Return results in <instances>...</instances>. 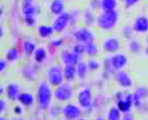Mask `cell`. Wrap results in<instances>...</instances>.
I'll use <instances>...</instances> for the list:
<instances>
[{
	"label": "cell",
	"instance_id": "obj_1",
	"mask_svg": "<svg viewBox=\"0 0 148 120\" xmlns=\"http://www.w3.org/2000/svg\"><path fill=\"white\" fill-rule=\"evenodd\" d=\"M119 15L116 10H103V12L97 17L96 23L100 28L105 30H109L113 28L117 25Z\"/></svg>",
	"mask_w": 148,
	"mask_h": 120
},
{
	"label": "cell",
	"instance_id": "obj_2",
	"mask_svg": "<svg viewBox=\"0 0 148 120\" xmlns=\"http://www.w3.org/2000/svg\"><path fill=\"white\" fill-rule=\"evenodd\" d=\"M37 97L39 105L42 109L46 110L50 107L52 103V91L50 88V83H47L46 81L41 82L38 87Z\"/></svg>",
	"mask_w": 148,
	"mask_h": 120
},
{
	"label": "cell",
	"instance_id": "obj_3",
	"mask_svg": "<svg viewBox=\"0 0 148 120\" xmlns=\"http://www.w3.org/2000/svg\"><path fill=\"white\" fill-rule=\"evenodd\" d=\"M47 78L50 85L54 87L61 85L63 83L64 79H65L63 74V69L59 65H53V66L49 67L47 71Z\"/></svg>",
	"mask_w": 148,
	"mask_h": 120
},
{
	"label": "cell",
	"instance_id": "obj_4",
	"mask_svg": "<svg viewBox=\"0 0 148 120\" xmlns=\"http://www.w3.org/2000/svg\"><path fill=\"white\" fill-rule=\"evenodd\" d=\"M117 99V107L122 112L126 114L131 111L133 104V94L125 93V92H119L116 94Z\"/></svg>",
	"mask_w": 148,
	"mask_h": 120
},
{
	"label": "cell",
	"instance_id": "obj_5",
	"mask_svg": "<svg viewBox=\"0 0 148 120\" xmlns=\"http://www.w3.org/2000/svg\"><path fill=\"white\" fill-rule=\"evenodd\" d=\"M53 94L57 100L61 101V102H65V101L72 99V97L74 96V90L69 84L62 83L61 85L57 86Z\"/></svg>",
	"mask_w": 148,
	"mask_h": 120
},
{
	"label": "cell",
	"instance_id": "obj_6",
	"mask_svg": "<svg viewBox=\"0 0 148 120\" xmlns=\"http://www.w3.org/2000/svg\"><path fill=\"white\" fill-rule=\"evenodd\" d=\"M73 37L77 42L81 43H89L95 41V34L87 28H79L73 32Z\"/></svg>",
	"mask_w": 148,
	"mask_h": 120
},
{
	"label": "cell",
	"instance_id": "obj_7",
	"mask_svg": "<svg viewBox=\"0 0 148 120\" xmlns=\"http://www.w3.org/2000/svg\"><path fill=\"white\" fill-rule=\"evenodd\" d=\"M77 101L79 106L83 109L88 110L92 107V94L90 88H84L79 91L77 94Z\"/></svg>",
	"mask_w": 148,
	"mask_h": 120
},
{
	"label": "cell",
	"instance_id": "obj_8",
	"mask_svg": "<svg viewBox=\"0 0 148 120\" xmlns=\"http://www.w3.org/2000/svg\"><path fill=\"white\" fill-rule=\"evenodd\" d=\"M70 19V15L67 12H62L60 15H58V17L52 24V27L55 32H61L65 30L68 24H69Z\"/></svg>",
	"mask_w": 148,
	"mask_h": 120
},
{
	"label": "cell",
	"instance_id": "obj_9",
	"mask_svg": "<svg viewBox=\"0 0 148 120\" xmlns=\"http://www.w3.org/2000/svg\"><path fill=\"white\" fill-rule=\"evenodd\" d=\"M110 63L116 71L123 70L128 63V58L124 53H116L111 58H110Z\"/></svg>",
	"mask_w": 148,
	"mask_h": 120
},
{
	"label": "cell",
	"instance_id": "obj_10",
	"mask_svg": "<svg viewBox=\"0 0 148 120\" xmlns=\"http://www.w3.org/2000/svg\"><path fill=\"white\" fill-rule=\"evenodd\" d=\"M115 79L119 86L123 87V88H129L133 84V79L130 74L124 70L117 71V73L115 74Z\"/></svg>",
	"mask_w": 148,
	"mask_h": 120
},
{
	"label": "cell",
	"instance_id": "obj_11",
	"mask_svg": "<svg viewBox=\"0 0 148 120\" xmlns=\"http://www.w3.org/2000/svg\"><path fill=\"white\" fill-rule=\"evenodd\" d=\"M60 59L65 65H77L78 61H80V55L75 53L74 50H63L60 53Z\"/></svg>",
	"mask_w": 148,
	"mask_h": 120
},
{
	"label": "cell",
	"instance_id": "obj_12",
	"mask_svg": "<svg viewBox=\"0 0 148 120\" xmlns=\"http://www.w3.org/2000/svg\"><path fill=\"white\" fill-rule=\"evenodd\" d=\"M62 114L67 119H77L81 115V109L75 104H67L62 109Z\"/></svg>",
	"mask_w": 148,
	"mask_h": 120
},
{
	"label": "cell",
	"instance_id": "obj_13",
	"mask_svg": "<svg viewBox=\"0 0 148 120\" xmlns=\"http://www.w3.org/2000/svg\"><path fill=\"white\" fill-rule=\"evenodd\" d=\"M133 30L139 34H145L148 32V18L144 15L136 17L133 24Z\"/></svg>",
	"mask_w": 148,
	"mask_h": 120
},
{
	"label": "cell",
	"instance_id": "obj_14",
	"mask_svg": "<svg viewBox=\"0 0 148 120\" xmlns=\"http://www.w3.org/2000/svg\"><path fill=\"white\" fill-rule=\"evenodd\" d=\"M120 48V42L117 38H108L103 42V49L108 53H116Z\"/></svg>",
	"mask_w": 148,
	"mask_h": 120
},
{
	"label": "cell",
	"instance_id": "obj_15",
	"mask_svg": "<svg viewBox=\"0 0 148 120\" xmlns=\"http://www.w3.org/2000/svg\"><path fill=\"white\" fill-rule=\"evenodd\" d=\"M6 94H7V97L12 100V101H14V100H18L19 99L20 94H21V88L18 83H15V82H12L10 83L6 86Z\"/></svg>",
	"mask_w": 148,
	"mask_h": 120
},
{
	"label": "cell",
	"instance_id": "obj_16",
	"mask_svg": "<svg viewBox=\"0 0 148 120\" xmlns=\"http://www.w3.org/2000/svg\"><path fill=\"white\" fill-rule=\"evenodd\" d=\"M64 8L65 6H64L63 0H53L49 6L50 12L57 16L64 12Z\"/></svg>",
	"mask_w": 148,
	"mask_h": 120
},
{
	"label": "cell",
	"instance_id": "obj_17",
	"mask_svg": "<svg viewBox=\"0 0 148 120\" xmlns=\"http://www.w3.org/2000/svg\"><path fill=\"white\" fill-rule=\"evenodd\" d=\"M38 35L42 39H46L51 37L54 33V28L52 26H46V25H40L37 28Z\"/></svg>",
	"mask_w": 148,
	"mask_h": 120
},
{
	"label": "cell",
	"instance_id": "obj_18",
	"mask_svg": "<svg viewBox=\"0 0 148 120\" xmlns=\"http://www.w3.org/2000/svg\"><path fill=\"white\" fill-rule=\"evenodd\" d=\"M77 66V78H79L80 79H84L87 77L88 71L90 70L88 63L84 61H79L78 63L75 65Z\"/></svg>",
	"mask_w": 148,
	"mask_h": 120
},
{
	"label": "cell",
	"instance_id": "obj_19",
	"mask_svg": "<svg viewBox=\"0 0 148 120\" xmlns=\"http://www.w3.org/2000/svg\"><path fill=\"white\" fill-rule=\"evenodd\" d=\"M63 74L66 81H73L77 77V66L72 64L65 65V68L63 69Z\"/></svg>",
	"mask_w": 148,
	"mask_h": 120
},
{
	"label": "cell",
	"instance_id": "obj_20",
	"mask_svg": "<svg viewBox=\"0 0 148 120\" xmlns=\"http://www.w3.org/2000/svg\"><path fill=\"white\" fill-rule=\"evenodd\" d=\"M18 101L20 102L21 105H23V106H31V105L34 104V101H35V99H34V96L30 93H21L19 99H18Z\"/></svg>",
	"mask_w": 148,
	"mask_h": 120
},
{
	"label": "cell",
	"instance_id": "obj_21",
	"mask_svg": "<svg viewBox=\"0 0 148 120\" xmlns=\"http://www.w3.org/2000/svg\"><path fill=\"white\" fill-rule=\"evenodd\" d=\"M20 58V52L16 47H10L6 51L5 59L9 61V63H14L19 60Z\"/></svg>",
	"mask_w": 148,
	"mask_h": 120
},
{
	"label": "cell",
	"instance_id": "obj_22",
	"mask_svg": "<svg viewBox=\"0 0 148 120\" xmlns=\"http://www.w3.org/2000/svg\"><path fill=\"white\" fill-rule=\"evenodd\" d=\"M22 12L24 16H35L36 12H37V9L32 2L25 1L22 6Z\"/></svg>",
	"mask_w": 148,
	"mask_h": 120
},
{
	"label": "cell",
	"instance_id": "obj_23",
	"mask_svg": "<svg viewBox=\"0 0 148 120\" xmlns=\"http://www.w3.org/2000/svg\"><path fill=\"white\" fill-rule=\"evenodd\" d=\"M36 50V43L32 40H25L23 42V51L27 56L33 55Z\"/></svg>",
	"mask_w": 148,
	"mask_h": 120
},
{
	"label": "cell",
	"instance_id": "obj_24",
	"mask_svg": "<svg viewBox=\"0 0 148 120\" xmlns=\"http://www.w3.org/2000/svg\"><path fill=\"white\" fill-rule=\"evenodd\" d=\"M46 56H47V53H46V50L44 47H39V48H36L35 52L33 54V58L36 63H42L46 59Z\"/></svg>",
	"mask_w": 148,
	"mask_h": 120
},
{
	"label": "cell",
	"instance_id": "obj_25",
	"mask_svg": "<svg viewBox=\"0 0 148 120\" xmlns=\"http://www.w3.org/2000/svg\"><path fill=\"white\" fill-rule=\"evenodd\" d=\"M117 7V0H101V8L103 10H113Z\"/></svg>",
	"mask_w": 148,
	"mask_h": 120
},
{
	"label": "cell",
	"instance_id": "obj_26",
	"mask_svg": "<svg viewBox=\"0 0 148 120\" xmlns=\"http://www.w3.org/2000/svg\"><path fill=\"white\" fill-rule=\"evenodd\" d=\"M98 53V48L95 43H85V54H87L90 57H95Z\"/></svg>",
	"mask_w": 148,
	"mask_h": 120
},
{
	"label": "cell",
	"instance_id": "obj_27",
	"mask_svg": "<svg viewBox=\"0 0 148 120\" xmlns=\"http://www.w3.org/2000/svg\"><path fill=\"white\" fill-rule=\"evenodd\" d=\"M35 74H36L35 69L32 66H30V65H27V66H25L23 68V75L27 79L33 81L35 79Z\"/></svg>",
	"mask_w": 148,
	"mask_h": 120
},
{
	"label": "cell",
	"instance_id": "obj_28",
	"mask_svg": "<svg viewBox=\"0 0 148 120\" xmlns=\"http://www.w3.org/2000/svg\"><path fill=\"white\" fill-rule=\"evenodd\" d=\"M108 118L110 120H119L121 118V111L118 107H111L108 112Z\"/></svg>",
	"mask_w": 148,
	"mask_h": 120
},
{
	"label": "cell",
	"instance_id": "obj_29",
	"mask_svg": "<svg viewBox=\"0 0 148 120\" xmlns=\"http://www.w3.org/2000/svg\"><path fill=\"white\" fill-rule=\"evenodd\" d=\"M128 49L130 50L131 52L137 53L140 51L142 49V43H140L138 40H131L128 43Z\"/></svg>",
	"mask_w": 148,
	"mask_h": 120
},
{
	"label": "cell",
	"instance_id": "obj_30",
	"mask_svg": "<svg viewBox=\"0 0 148 120\" xmlns=\"http://www.w3.org/2000/svg\"><path fill=\"white\" fill-rule=\"evenodd\" d=\"M135 94L137 96H139L140 97H142V99H145L146 97H148V89L144 86L138 87V88L135 90Z\"/></svg>",
	"mask_w": 148,
	"mask_h": 120
},
{
	"label": "cell",
	"instance_id": "obj_31",
	"mask_svg": "<svg viewBox=\"0 0 148 120\" xmlns=\"http://www.w3.org/2000/svg\"><path fill=\"white\" fill-rule=\"evenodd\" d=\"M88 66H89V69L91 71H96L97 69L100 67V63L98 61L95 60V59H92V60L89 61Z\"/></svg>",
	"mask_w": 148,
	"mask_h": 120
},
{
	"label": "cell",
	"instance_id": "obj_32",
	"mask_svg": "<svg viewBox=\"0 0 148 120\" xmlns=\"http://www.w3.org/2000/svg\"><path fill=\"white\" fill-rule=\"evenodd\" d=\"M63 45V39L62 38H56V39H53L51 40L50 42V46L52 47H55V48H58Z\"/></svg>",
	"mask_w": 148,
	"mask_h": 120
},
{
	"label": "cell",
	"instance_id": "obj_33",
	"mask_svg": "<svg viewBox=\"0 0 148 120\" xmlns=\"http://www.w3.org/2000/svg\"><path fill=\"white\" fill-rule=\"evenodd\" d=\"M25 23L27 27H34L36 25L35 16H25Z\"/></svg>",
	"mask_w": 148,
	"mask_h": 120
},
{
	"label": "cell",
	"instance_id": "obj_34",
	"mask_svg": "<svg viewBox=\"0 0 148 120\" xmlns=\"http://www.w3.org/2000/svg\"><path fill=\"white\" fill-rule=\"evenodd\" d=\"M133 104H134L135 107H140L143 104V99L134 94H133Z\"/></svg>",
	"mask_w": 148,
	"mask_h": 120
},
{
	"label": "cell",
	"instance_id": "obj_35",
	"mask_svg": "<svg viewBox=\"0 0 148 120\" xmlns=\"http://www.w3.org/2000/svg\"><path fill=\"white\" fill-rule=\"evenodd\" d=\"M106 72H108V73H114V71H116L114 69V67L112 66V64H111V63H110V60L109 59L108 61H106Z\"/></svg>",
	"mask_w": 148,
	"mask_h": 120
},
{
	"label": "cell",
	"instance_id": "obj_36",
	"mask_svg": "<svg viewBox=\"0 0 148 120\" xmlns=\"http://www.w3.org/2000/svg\"><path fill=\"white\" fill-rule=\"evenodd\" d=\"M140 1V0H125V4L127 8H130V7H133L136 4H138Z\"/></svg>",
	"mask_w": 148,
	"mask_h": 120
},
{
	"label": "cell",
	"instance_id": "obj_37",
	"mask_svg": "<svg viewBox=\"0 0 148 120\" xmlns=\"http://www.w3.org/2000/svg\"><path fill=\"white\" fill-rule=\"evenodd\" d=\"M8 63L9 61H7L6 59L5 60H1L0 61V71L1 72H4L6 70L7 66H8Z\"/></svg>",
	"mask_w": 148,
	"mask_h": 120
},
{
	"label": "cell",
	"instance_id": "obj_38",
	"mask_svg": "<svg viewBox=\"0 0 148 120\" xmlns=\"http://www.w3.org/2000/svg\"><path fill=\"white\" fill-rule=\"evenodd\" d=\"M126 28H127V30H125V28H123V33H124V35L125 36L126 38L129 39L131 37V35H132V30H131V28H129L128 26L126 27Z\"/></svg>",
	"mask_w": 148,
	"mask_h": 120
},
{
	"label": "cell",
	"instance_id": "obj_39",
	"mask_svg": "<svg viewBox=\"0 0 148 120\" xmlns=\"http://www.w3.org/2000/svg\"><path fill=\"white\" fill-rule=\"evenodd\" d=\"M13 112L15 114L20 115V114H22V112H23V108L21 107L20 105H16V106H14L13 108Z\"/></svg>",
	"mask_w": 148,
	"mask_h": 120
},
{
	"label": "cell",
	"instance_id": "obj_40",
	"mask_svg": "<svg viewBox=\"0 0 148 120\" xmlns=\"http://www.w3.org/2000/svg\"><path fill=\"white\" fill-rule=\"evenodd\" d=\"M7 109V102L4 99H1L0 100V112H5Z\"/></svg>",
	"mask_w": 148,
	"mask_h": 120
},
{
	"label": "cell",
	"instance_id": "obj_41",
	"mask_svg": "<svg viewBox=\"0 0 148 120\" xmlns=\"http://www.w3.org/2000/svg\"><path fill=\"white\" fill-rule=\"evenodd\" d=\"M0 94H6V87H4L3 85H1V87H0Z\"/></svg>",
	"mask_w": 148,
	"mask_h": 120
},
{
	"label": "cell",
	"instance_id": "obj_42",
	"mask_svg": "<svg viewBox=\"0 0 148 120\" xmlns=\"http://www.w3.org/2000/svg\"><path fill=\"white\" fill-rule=\"evenodd\" d=\"M129 114H128V112H126V114L124 115V117H123V118H124V119H133V117H131V116H128Z\"/></svg>",
	"mask_w": 148,
	"mask_h": 120
},
{
	"label": "cell",
	"instance_id": "obj_43",
	"mask_svg": "<svg viewBox=\"0 0 148 120\" xmlns=\"http://www.w3.org/2000/svg\"><path fill=\"white\" fill-rule=\"evenodd\" d=\"M26 2H33V0H25Z\"/></svg>",
	"mask_w": 148,
	"mask_h": 120
},
{
	"label": "cell",
	"instance_id": "obj_44",
	"mask_svg": "<svg viewBox=\"0 0 148 120\" xmlns=\"http://www.w3.org/2000/svg\"><path fill=\"white\" fill-rule=\"evenodd\" d=\"M145 51H146V53H147V55H148V47H146V49H145Z\"/></svg>",
	"mask_w": 148,
	"mask_h": 120
},
{
	"label": "cell",
	"instance_id": "obj_45",
	"mask_svg": "<svg viewBox=\"0 0 148 120\" xmlns=\"http://www.w3.org/2000/svg\"><path fill=\"white\" fill-rule=\"evenodd\" d=\"M147 47H148V39H147Z\"/></svg>",
	"mask_w": 148,
	"mask_h": 120
},
{
	"label": "cell",
	"instance_id": "obj_46",
	"mask_svg": "<svg viewBox=\"0 0 148 120\" xmlns=\"http://www.w3.org/2000/svg\"><path fill=\"white\" fill-rule=\"evenodd\" d=\"M121 1H122V0H121ZM124 1H125V0H124Z\"/></svg>",
	"mask_w": 148,
	"mask_h": 120
}]
</instances>
